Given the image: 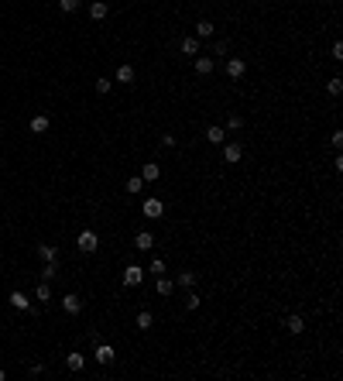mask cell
I'll use <instances>...</instances> for the list:
<instances>
[{
	"instance_id": "cell-1",
	"label": "cell",
	"mask_w": 343,
	"mask_h": 381,
	"mask_svg": "<svg viewBox=\"0 0 343 381\" xmlns=\"http://www.w3.org/2000/svg\"><path fill=\"white\" fill-rule=\"evenodd\" d=\"M120 282H124V289H137V285L144 282V268H141V265H127L124 275H120Z\"/></svg>"
},
{
	"instance_id": "cell-24",
	"label": "cell",
	"mask_w": 343,
	"mask_h": 381,
	"mask_svg": "<svg viewBox=\"0 0 343 381\" xmlns=\"http://www.w3.org/2000/svg\"><path fill=\"white\" fill-rule=\"evenodd\" d=\"M175 285H179V289H192L196 275H192V271H182V275H175Z\"/></svg>"
},
{
	"instance_id": "cell-29",
	"label": "cell",
	"mask_w": 343,
	"mask_h": 381,
	"mask_svg": "<svg viewBox=\"0 0 343 381\" xmlns=\"http://www.w3.org/2000/svg\"><path fill=\"white\" fill-rule=\"evenodd\" d=\"M199 306H203V299H199L196 292H189V295H185V309L192 312V309H199Z\"/></svg>"
},
{
	"instance_id": "cell-25",
	"label": "cell",
	"mask_w": 343,
	"mask_h": 381,
	"mask_svg": "<svg viewBox=\"0 0 343 381\" xmlns=\"http://www.w3.org/2000/svg\"><path fill=\"white\" fill-rule=\"evenodd\" d=\"M172 289H175V282L165 275H158V295H172Z\"/></svg>"
},
{
	"instance_id": "cell-19",
	"label": "cell",
	"mask_w": 343,
	"mask_h": 381,
	"mask_svg": "<svg viewBox=\"0 0 343 381\" xmlns=\"http://www.w3.org/2000/svg\"><path fill=\"white\" fill-rule=\"evenodd\" d=\"M41 282H52V278H58V261H45V268H41Z\"/></svg>"
},
{
	"instance_id": "cell-14",
	"label": "cell",
	"mask_w": 343,
	"mask_h": 381,
	"mask_svg": "<svg viewBox=\"0 0 343 381\" xmlns=\"http://www.w3.org/2000/svg\"><path fill=\"white\" fill-rule=\"evenodd\" d=\"M66 368H69V371H76V374H79V371L86 368V357H82L79 350H72V354H69V357H66Z\"/></svg>"
},
{
	"instance_id": "cell-28",
	"label": "cell",
	"mask_w": 343,
	"mask_h": 381,
	"mask_svg": "<svg viewBox=\"0 0 343 381\" xmlns=\"http://www.w3.org/2000/svg\"><path fill=\"white\" fill-rule=\"evenodd\" d=\"M326 90H330V96H340V93H343V79H340V76L330 79V82H326Z\"/></svg>"
},
{
	"instance_id": "cell-26",
	"label": "cell",
	"mask_w": 343,
	"mask_h": 381,
	"mask_svg": "<svg viewBox=\"0 0 343 381\" xmlns=\"http://www.w3.org/2000/svg\"><path fill=\"white\" fill-rule=\"evenodd\" d=\"M141 189H144V179H141V175H131V179H127V193H141Z\"/></svg>"
},
{
	"instance_id": "cell-13",
	"label": "cell",
	"mask_w": 343,
	"mask_h": 381,
	"mask_svg": "<svg viewBox=\"0 0 343 381\" xmlns=\"http://www.w3.org/2000/svg\"><path fill=\"white\" fill-rule=\"evenodd\" d=\"M106 14H110V7H106V0H93V4H90V17H93V21H103Z\"/></svg>"
},
{
	"instance_id": "cell-15",
	"label": "cell",
	"mask_w": 343,
	"mask_h": 381,
	"mask_svg": "<svg viewBox=\"0 0 343 381\" xmlns=\"http://www.w3.org/2000/svg\"><path fill=\"white\" fill-rule=\"evenodd\" d=\"M38 258H41V261H58V247H52V244H38Z\"/></svg>"
},
{
	"instance_id": "cell-3",
	"label": "cell",
	"mask_w": 343,
	"mask_h": 381,
	"mask_svg": "<svg viewBox=\"0 0 343 381\" xmlns=\"http://www.w3.org/2000/svg\"><path fill=\"white\" fill-rule=\"evenodd\" d=\"M76 247H79L82 254H93V251H96V247H100V237H96V234H93V230H82L79 237H76Z\"/></svg>"
},
{
	"instance_id": "cell-33",
	"label": "cell",
	"mask_w": 343,
	"mask_h": 381,
	"mask_svg": "<svg viewBox=\"0 0 343 381\" xmlns=\"http://www.w3.org/2000/svg\"><path fill=\"white\" fill-rule=\"evenodd\" d=\"M230 52V41H223V38H220L217 45H213V55H227Z\"/></svg>"
},
{
	"instance_id": "cell-37",
	"label": "cell",
	"mask_w": 343,
	"mask_h": 381,
	"mask_svg": "<svg viewBox=\"0 0 343 381\" xmlns=\"http://www.w3.org/2000/svg\"><path fill=\"white\" fill-rule=\"evenodd\" d=\"M4 378H7V374H4V368H0V381H4Z\"/></svg>"
},
{
	"instance_id": "cell-16",
	"label": "cell",
	"mask_w": 343,
	"mask_h": 381,
	"mask_svg": "<svg viewBox=\"0 0 343 381\" xmlns=\"http://www.w3.org/2000/svg\"><path fill=\"white\" fill-rule=\"evenodd\" d=\"M34 299H38V302H52V282H38V289H34Z\"/></svg>"
},
{
	"instance_id": "cell-4",
	"label": "cell",
	"mask_w": 343,
	"mask_h": 381,
	"mask_svg": "<svg viewBox=\"0 0 343 381\" xmlns=\"http://www.w3.org/2000/svg\"><path fill=\"white\" fill-rule=\"evenodd\" d=\"M93 347H96V350H93V357H96V364H114L117 350H114L110 344H103V340H100V344H93Z\"/></svg>"
},
{
	"instance_id": "cell-5",
	"label": "cell",
	"mask_w": 343,
	"mask_h": 381,
	"mask_svg": "<svg viewBox=\"0 0 343 381\" xmlns=\"http://www.w3.org/2000/svg\"><path fill=\"white\" fill-rule=\"evenodd\" d=\"M244 72H247V62L244 58H227V79H244Z\"/></svg>"
},
{
	"instance_id": "cell-27",
	"label": "cell",
	"mask_w": 343,
	"mask_h": 381,
	"mask_svg": "<svg viewBox=\"0 0 343 381\" xmlns=\"http://www.w3.org/2000/svg\"><path fill=\"white\" fill-rule=\"evenodd\" d=\"M148 275H155V278H158V275H165V261H161V258H155V261L148 265Z\"/></svg>"
},
{
	"instance_id": "cell-32",
	"label": "cell",
	"mask_w": 343,
	"mask_h": 381,
	"mask_svg": "<svg viewBox=\"0 0 343 381\" xmlns=\"http://www.w3.org/2000/svg\"><path fill=\"white\" fill-rule=\"evenodd\" d=\"M240 127H244L240 114H230V117H227V131H240Z\"/></svg>"
},
{
	"instance_id": "cell-22",
	"label": "cell",
	"mask_w": 343,
	"mask_h": 381,
	"mask_svg": "<svg viewBox=\"0 0 343 381\" xmlns=\"http://www.w3.org/2000/svg\"><path fill=\"white\" fill-rule=\"evenodd\" d=\"M285 326H288V333H295V336H298L302 330H306V320H302V316L295 312V316H288V323H285Z\"/></svg>"
},
{
	"instance_id": "cell-7",
	"label": "cell",
	"mask_w": 343,
	"mask_h": 381,
	"mask_svg": "<svg viewBox=\"0 0 343 381\" xmlns=\"http://www.w3.org/2000/svg\"><path fill=\"white\" fill-rule=\"evenodd\" d=\"M155 247V234L151 230H137L134 234V251H151Z\"/></svg>"
},
{
	"instance_id": "cell-2",
	"label": "cell",
	"mask_w": 343,
	"mask_h": 381,
	"mask_svg": "<svg viewBox=\"0 0 343 381\" xmlns=\"http://www.w3.org/2000/svg\"><path fill=\"white\" fill-rule=\"evenodd\" d=\"M141 213L148 220H158V217H165V203H161L158 196H148L144 203H141Z\"/></svg>"
},
{
	"instance_id": "cell-17",
	"label": "cell",
	"mask_w": 343,
	"mask_h": 381,
	"mask_svg": "<svg viewBox=\"0 0 343 381\" xmlns=\"http://www.w3.org/2000/svg\"><path fill=\"white\" fill-rule=\"evenodd\" d=\"M134 326H137V330H151V326H155V316H151L148 309H141V312H137V320H134Z\"/></svg>"
},
{
	"instance_id": "cell-8",
	"label": "cell",
	"mask_w": 343,
	"mask_h": 381,
	"mask_svg": "<svg viewBox=\"0 0 343 381\" xmlns=\"http://www.w3.org/2000/svg\"><path fill=\"white\" fill-rule=\"evenodd\" d=\"M213 69H217L213 55H196V76H213Z\"/></svg>"
},
{
	"instance_id": "cell-34",
	"label": "cell",
	"mask_w": 343,
	"mask_h": 381,
	"mask_svg": "<svg viewBox=\"0 0 343 381\" xmlns=\"http://www.w3.org/2000/svg\"><path fill=\"white\" fill-rule=\"evenodd\" d=\"M330 141H333V148L340 151V148H343V131H333V138H330Z\"/></svg>"
},
{
	"instance_id": "cell-30",
	"label": "cell",
	"mask_w": 343,
	"mask_h": 381,
	"mask_svg": "<svg viewBox=\"0 0 343 381\" xmlns=\"http://www.w3.org/2000/svg\"><path fill=\"white\" fill-rule=\"evenodd\" d=\"M58 11H66V14L79 11V0H58Z\"/></svg>"
},
{
	"instance_id": "cell-10",
	"label": "cell",
	"mask_w": 343,
	"mask_h": 381,
	"mask_svg": "<svg viewBox=\"0 0 343 381\" xmlns=\"http://www.w3.org/2000/svg\"><path fill=\"white\" fill-rule=\"evenodd\" d=\"M7 302H11L14 309H21V312H28V309H31V302H28V295H24L21 289H14L11 295H7Z\"/></svg>"
},
{
	"instance_id": "cell-20",
	"label": "cell",
	"mask_w": 343,
	"mask_h": 381,
	"mask_svg": "<svg viewBox=\"0 0 343 381\" xmlns=\"http://www.w3.org/2000/svg\"><path fill=\"white\" fill-rule=\"evenodd\" d=\"M213 31H217L213 21H199V24H196V38H199V41H203V38H213Z\"/></svg>"
},
{
	"instance_id": "cell-9",
	"label": "cell",
	"mask_w": 343,
	"mask_h": 381,
	"mask_svg": "<svg viewBox=\"0 0 343 381\" xmlns=\"http://www.w3.org/2000/svg\"><path fill=\"white\" fill-rule=\"evenodd\" d=\"M223 162H227V165L240 162V144H237V141H223Z\"/></svg>"
},
{
	"instance_id": "cell-12",
	"label": "cell",
	"mask_w": 343,
	"mask_h": 381,
	"mask_svg": "<svg viewBox=\"0 0 343 381\" xmlns=\"http://www.w3.org/2000/svg\"><path fill=\"white\" fill-rule=\"evenodd\" d=\"M179 48H182V55H199V38H196V35H185L182 41H179Z\"/></svg>"
},
{
	"instance_id": "cell-21",
	"label": "cell",
	"mask_w": 343,
	"mask_h": 381,
	"mask_svg": "<svg viewBox=\"0 0 343 381\" xmlns=\"http://www.w3.org/2000/svg\"><path fill=\"white\" fill-rule=\"evenodd\" d=\"M158 175H161V165H144V168H141V179H144V182H158Z\"/></svg>"
},
{
	"instance_id": "cell-35",
	"label": "cell",
	"mask_w": 343,
	"mask_h": 381,
	"mask_svg": "<svg viewBox=\"0 0 343 381\" xmlns=\"http://www.w3.org/2000/svg\"><path fill=\"white\" fill-rule=\"evenodd\" d=\"M333 58H336V62L343 58V41H333Z\"/></svg>"
},
{
	"instance_id": "cell-18",
	"label": "cell",
	"mask_w": 343,
	"mask_h": 381,
	"mask_svg": "<svg viewBox=\"0 0 343 381\" xmlns=\"http://www.w3.org/2000/svg\"><path fill=\"white\" fill-rule=\"evenodd\" d=\"M117 82H127V86H131V82H134V66H117Z\"/></svg>"
},
{
	"instance_id": "cell-23",
	"label": "cell",
	"mask_w": 343,
	"mask_h": 381,
	"mask_svg": "<svg viewBox=\"0 0 343 381\" xmlns=\"http://www.w3.org/2000/svg\"><path fill=\"white\" fill-rule=\"evenodd\" d=\"M45 131H48V117L45 114L31 117V134H45Z\"/></svg>"
},
{
	"instance_id": "cell-6",
	"label": "cell",
	"mask_w": 343,
	"mask_h": 381,
	"mask_svg": "<svg viewBox=\"0 0 343 381\" xmlns=\"http://www.w3.org/2000/svg\"><path fill=\"white\" fill-rule=\"evenodd\" d=\"M62 309H66L69 316H79V312H82V299L76 295V292H69V295H62Z\"/></svg>"
},
{
	"instance_id": "cell-11",
	"label": "cell",
	"mask_w": 343,
	"mask_h": 381,
	"mask_svg": "<svg viewBox=\"0 0 343 381\" xmlns=\"http://www.w3.org/2000/svg\"><path fill=\"white\" fill-rule=\"evenodd\" d=\"M206 141H209V144H223V141H227V127L209 124V127H206Z\"/></svg>"
},
{
	"instance_id": "cell-31",
	"label": "cell",
	"mask_w": 343,
	"mask_h": 381,
	"mask_svg": "<svg viewBox=\"0 0 343 381\" xmlns=\"http://www.w3.org/2000/svg\"><path fill=\"white\" fill-rule=\"evenodd\" d=\"M110 86H114V82L106 79V76H100V79H96V93H100V96H106V93H110Z\"/></svg>"
},
{
	"instance_id": "cell-36",
	"label": "cell",
	"mask_w": 343,
	"mask_h": 381,
	"mask_svg": "<svg viewBox=\"0 0 343 381\" xmlns=\"http://www.w3.org/2000/svg\"><path fill=\"white\" fill-rule=\"evenodd\" d=\"M161 144H165V148H175V134H161Z\"/></svg>"
}]
</instances>
